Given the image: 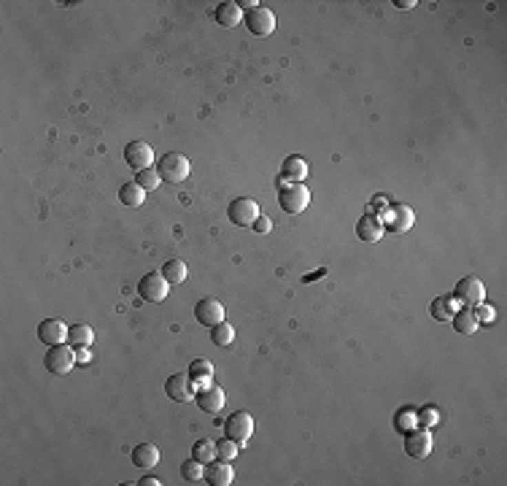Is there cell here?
<instances>
[{
  "label": "cell",
  "mask_w": 507,
  "mask_h": 486,
  "mask_svg": "<svg viewBox=\"0 0 507 486\" xmlns=\"http://www.w3.org/2000/svg\"><path fill=\"white\" fill-rule=\"evenodd\" d=\"M308 176V162L297 154H289L281 165V181L286 184H302V179Z\"/></svg>",
  "instance_id": "17"
},
{
  "label": "cell",
  "mask_w": 507,
  "mask_h": 486,
  "mask_svg": "<svg viewBox=\"0 0 507 486\" xmlns=\"http://www.w3.org/2000/svg\"><path fill=\"white\" fill-rule=\"evenodd\" d=\"M189 378L194 384H208L214 378V362L211 359H192L189 362Z\"/></svg>",
  "instance_id": "24"
},
{
  "label": "cell",
  "mask_w": 507,
  "mask_h": 486,
  "mask_svg": "<svg viewBox=\"0 0 507 486\" xmlns=\"http://www.w3.org/2000/svg\"><path fill=\"white\" fill-rule=\"evenodd\" d=\"M157 173L162 181H170V184H181L187 181L192 173L189 157H184L181 152H167L165 157H159L157 162Z\"/></svg>",
  "instance_id": "1"
},
{
  "label": "cell",
  "mask_w": 507,
  "mask_h": 486,
  "mask_svg": "<svg viewBox=\"0 0 507 486\" xmlns=\"http://www.w3.org/2000/svg\"><path fill=\"white\" fill-rule=\"evenodd\" d=\"M413 424H415V411L413 408H400L397 411V416H394V427H397V432H408L413 429Z\"/></svg>",
  "instance_id": "30"
},
{
  "label": "cell",
  "mask_w": 507,
  "mask_h": 486,
  "mask_svg": "<svg viewBox=\"0 0 507 486\" xmlns=\"http://www.w3.org/2000/svg\"><path fill=\"white\" fill-rule=\"evenodd\" d=\"M308 203H311V192H308L305 184H286V187H281V192H278V205H281V211L291 214V216L302 214V211L308 208Z\"/></svg>",
  "instance_id": "2"
},
{
  "label": "cell",
  "mask_w": 507,
  "mask_h": 486,
  "mask_svg": "<svg viewBox=\"0 0 507 486\" xmlns=\"http://www.w3.org/2000/svg\"><path fill=\"white\" fill-rule=\"evenodd\" d=\"M194 319L203 324V327H216L219 322H224V305L214 297H203L197 305H194Z\"/></svg>",
  "instance_id": "11"
},
{
  "label": "cell",
  "mask_w": 507,
  "mask_h": 486,
  "mask_svg": "<svg viewBox=\"0 0 507 486\" xmlns=\"http://www.w3.org/2000/svg\"><path fill=\"white\" fill-rule=\"evenodd\" d=\"M68 341H70V346H92V341H95V332H92V327L90 324H73L70 330H68Z\"/></svg>",
  "instance_id": "25"
},
{
  "label": "cell",
  "mask_w": 507,
  "mask_h": 486,
  "mask_svg": "<svg viewBox=\"0 0 507 486\" xmlns=\"http://www.w3.org/2000/svg\"><path fill=\"white\" fill-rule=\"evenodd\" d=\"M170 292V284L165 281L162 273H146L141 281H138V294L146 300V303H162Z\"/></svg>",
  "instance_id": "6"
},
{
  "label": "cell",
  "mask_w": 507,
  "mask_h": 486,
  "mask_svg": "<svg viewBox=\"0 0 507 486\" xmlns=\"http://www.w3.org/2000/svg\"><path fill=\"white\" fill-rule=\"evenodd\" d=\"M429 314H432V319H437V322H448V319L456 314V300H453L451 294L435 297L432 305H429Z\"/></svg>",
  "instance_id": "23"
},
{
  "label": "cell",
  "mask_w": 507,
  "mask_h": 486,
  "mask_svg": "<svg viewBox=\"0 0 507 486\" xmlns=\"http://www.w3.org/2000/svg\"><path fill=\"white\" fill-rule=\"evenodd\" d=\"M383 222H380L375 214H367V216H362L359 222H356V235L364 241V243H378L380 238H383Z\"/></svg>",
  "instance_id": "18"
},
{
  "label": "cell",
  "mask_w": 507,
  "mask_h": 486,
  "mask_svg": "<svg viewBox=\"0 0 507 486\" xmlns=\"http://www.w3.org/2000/svg\"><path fill=\"white\" fill-rule=\"evenodd\" d=\"M254 230H256V232H262V235H265V232H270V219H267V216H256V222H254Z\"/></svg>",
  "instance_id": "35"
},
{
  "label": "cell",
  "mask_w": 507,
  "mask_h": 486,
  "mask_svg": "<svg viewBox=\"0 0 507 486\" xmlns=\"http://www.w3.org/2000/svg\"><path fill=\"white\" fill-rule=\"evenodd\" d=\"M380 222H383L386 232H408L415 222V216H413V208L400 203V205H386V211L380 214Z\"/></svg>",
  "instance_id": "4"
},
{
  "label": "cell",
  "mask_w": 507,
  "mask_h": 486,
  "mask_svg": "<svg viewBox=\"0 0 507 486\" xmlns=\"http://www.w3.org/2000/svg\"><path fill=\"white\" fill-rule=\"evenodd\" d=\"M157 462H159V449L154 443H138V446L132 449V465H135V467L149 470V467H154Z\"/></svg>",
  "instance_id": "20"
},
{
  "label": "cell",
  "mask_w": 507,
  "mask_h": 486,
  "mask_svg": "<svg viewBox=\"0 0 507 486\" xmlns=\"http://www.w3.org/2000/svg\"><path fill=\"white\" fill-rule=\"evenodd\" d=\"M214 19H216V25H219V28L232 30V28H238V25H240L243 11L238 8V3H219V6H216V11H214Z\"/></svg>",
  "instance_id": "19"
},
{
  "label": "cell",
  "mask_w": 507,
  "mask_h": 486,
  "mask_svg": "<svg viewBox=\"0 0 507 486\" xmlns=\"http://www.w3.org/2000/svg\"><path fill=\"white\" fill-rule=\"evenodd\" d=\"M483 297H486V287L477 276H464L453 290V300H459L462 305H470V308L483 303Z\"/></svg>",
  "instance_id": "7"
},
{
  "label": "cell",
  "mask_w": 507,
  "mask_h": 486,
  "mask_svg": "<svg viewBox=\"0 0 507 486\" xmlns=\"http://www.w3.org/2000/svg\"><path fill=\"white\" fill-rule=\"evenodd\" d=\"M451 322H453V330H456L459 335H473V332L477 330L475 311H473L470 305H464V308H456V314L451 316Z\"/></svg>",
  "instance_id": "21"
},
{
  "label": "cell",
  "mask_w": 507,
  "mask_h": 486,
  "mask_svg": "<svg viewBox=\"0 0 507 486\" xmlns=\"http://www.w3.org/2000/svg\"><path fill=\"white\" fill-rule=\"evenodd\" d=\"M238 443L235 441H229V438H224V441H219L216 443V459H224V462H232L235 456H238Z\"/></svg>",
  "instance_id": "32"
},
{
  "label": "cell",
  "mask_w": 507,
  "mask_h": 486,
  "mask_svg": "<svg viewBox=\"0 0 507 486\" xmlns=\"http://www.w3.org/2000/svg\"><path fill=\"white\" fill-rule=\"evenodd\" d=\"M203 478L211 486H229L235 481V470H232V462H224V459H214L205 465V473Z\"/></svg>",
  "instance_id": "14"
},
{
  "label": "cell",
  "mask_w": 507,
  "mask_h": 486,
  "mask_svg": "<svg viewBox=\"0 0 507 486\" xmlns=\"http://www.w3.org/2000/svg\"><path fill=\"white\" fill-rule=\"evenodd\" d=\"M238 8H240V11H243V8L254 11V8H259V3H256V0H238Z\"/></svg>",
  "instance_id": "37"
},
{
  "label": "cell",
  "mask_w": 507,
  "mask_h": 486,
  "mask_svg": "<svg viewBox=\"0 0 507 486\" xmlns=\"http://www.w3.org/2000/svg\"><path fill=\"white\" fill-rule=\"evenodd\" d=\"M432 452V435L429 429H408L405 432V454L411 459H426Z\"/></svg>",
  "instance_id": "10"
},
{
  "label": "cell",
  "mask_w": 507,
  "mask_h": 486,
  "mask_svg": "<svg viewBox=\"0 0 507 486\" xmlns=\"http://www.w3.org/2000/svg\"><path fill=\"white\" fill-rule=\"evenodd\" d=\"M125 162L132 170H143V168H152L154 162V152L146 141H132L125 146Z\"/></svg>",
  "instance_id": "13"
},
{
  "label": "cell",
  "mask_w": 507,
  "mask_h": 486,
  "mask_svg": "<svg viewBox=\"0 0 507 486\" xmlns=\"http://www.w3.org/2000/svg\"><path fill=\"white\" fill-rule=\"evenodd\" d=\"M475 311V319L477 322H494V308L491 305H483V303H477V308H473Z\"/></svg>",
  "instance_id": "34"
},
{
  "label": "cell",
  "mask_w": 507,
  "mask_h": 486,
  "mask_svg": "<svg viewBox=\"0 0 507 486\" xmlns=\"http://www.w3.org/2000/svg\"><path fill=\"white\" fill-rule=\"evenodd\" d=\"M119 200L125 203V205H141L143 200H146V190H141L135 181H130V184H125L122 190H119Z\"/></svg>",
  "instance_id": "28"
},
{
  "label": "cell",
  "mask_w": 507,
  "mask_h": 486,
  "mask_svg": "<svg viewBox=\"0 0 507 486\" xmlns=\"http://www.w3.org/2000/svg\"><path fill=\"white\" fill-rule=\"evenodd\" d=\"M159 181H162V179H159L157 168H143V170H135V184H138L141 190H146V192L157 190Z\"/></svg>",
  "instance_id": "27"
},
{
  "label": "cell",
  "mask_w": 507,
  "mask_h": 486,
  "mask_svg": "<svg viewBox=\"0 0 507 486\" xmlns=\"http://www.w3.org/2000/svg\"><path fill=\"white\" fill-rule=\"evenodd\" d=\"M192 459H197L200 465H208V462H214L216 459V443H211V441H194V446H192Z\"/></svg>",
  "instance_id": "26"
},
{
  "label": "cell",
  "mask_w": 507,
  "mask_h": 486,
  "mask_svg": "<svg viewBox=\"0 0 507 486\" xmlns=\"http://www.w3.org/2000/svg\"><path fill=\"white\" fill-rule=\"evenodd\" d=\"M87 349H90V346H79V349H76V359H79V362H90V352H87Z\"/></svg>",
  "instance_id": "36"
},
{
  "label": "cell",
  "mask_w": 507,
  "mask_h": 486,
  "mask_svg": "<svg viewBox=\"0 0 507 486\" xmlns=\"http://www.w3.org/2000/svg\"><path fill=\"white\" fill-rule=\"evenodd\" d=\"M224 435L235 441L238 446H246L254 435V416L246 411H235L229 419L224 421Z\"/></svg>",
  "instance_id": "3"
},
{
  "label": "cell",
  "mask_w": 507,
  "mask_h": 486,
  "mask_svg": "<svg viewBox=\"0 0 507 486\" xmlns=\"http://www.w3.org/2000/svg\"><path fill=\"white\" fill-rule=\"evenodd\" d=\"M203 473H205V465H200L197 459H187V462L181 465L184 481H203Z\"/></svg>",
  "instance_id": "31"
},
{
  "label": "cell",
  "mask_w": 507,
  "mask_h": 486,
  "mask_svg": "<svg viewBox=\"0 0 507 486\" xmlns=\"http://www.w3.org/2000/svg\"><path fill=\"white\" fill-rule=\"evenodd\" d=\"M165 394L176 403H189V400H194V381L187 373H173L165 381Z\"/></svg>",
  "instance_id": "9"
},
{
  "label": "cell",
  "mask_w": 507,
  "mask_h": 486,
  "mask_svg": "<svg viewBox=\"0 0 507 486\" xmlns=\"http://www.w3.org/2000/svg\"><path fill=\"white\" fill-rule=\"evenodd\" d=\"M243 22H246V28H249L254 35H270V32L276 30V14H273L270 8H265V6L249 11V14L243 17Z\"/></svg>",
  "instance_id": "12"
},
{
  "label": "cell",
  "mask_w": 507,
  "mask_h": 486,
  "mask_svg": "<svg viewBox=\"0 0 507 486\" xmlns=\"http://www.w3.org/2000/svg\"><path fill=\"white\" fill-rule=\"evenodd\" d=\"M394 6H397V8H405V11H408V8H415V0H397Z\"/></svg>",
  "instance_id": "38"
},
{
  "label": "cell",
  "mask_w": 507,
  "mask_h": 486,
  "mask_svg": "<svg viewBox=\"0 0 507 486\" xmlns=\"http://www.w3.org/2000/svg\"><path fill=\"white\" fill-rule=\"evenodd\" d=\"M232 338H235V330H232V324L229 322H219L216 327H211V341H214L216 346H229Z\"/></svg>",
  "instance_id": "29"
},
{
  "label": "cell",
  "mask_w": 507,
  "mask_h": 486,
  "mask_svg": "<svg viewBox=\"0 0 507 486\" xmlns=\"http://www.w3.org/2000/svg\"><path fill=\"white\" fill-rule=\"evenodd\" d=\"M229 222L238 227H251L256 222V216H259V205H256V200L251 197H238V200H232L229 203Z\"/></svg>",
  "instance_id": "8"
},
{
  "label": "cell",
  "mask_w": 507,
  "mask_h": 486,
  "mask_svg": "<svg viewBox=\"0 0 507 486\" xmlns=\"http://www.w3.org/2000/svg\"><path fill=\"white\" fill-rule=\"evenodd\" d=\"M415 421H418V424H424V427H432V424H437V421H440V411H437L435 405H424V408H418V411H415Z\"/></svg>",
  "instance_id": "33"
},
{
  "label": "cell",
  "mask_w": 507,
  "mask_h": 486,
  "mask_svg": "<svg viewBox=\"0 0 507 486\" xmlns=\"http://www.w3.org/2000/svg\"><path fill=\"white\" fill-rule=\"evenodd\" d=\"M138 484H141V486H159V478H154V476H149V478H141Z\"/></svg>",
  "instance_id": "39"
},
{
  "label": "cell",
  "mask_w": 507,
  "mask_h": 486,
  "mask_svg": "<svg viewBox=\"0 0 507 486\" xmlns=\"http://www.w3.org/2000/svg\"><path fill=\"white\" fill-rule=\"evenodd\" d=\"M194 403H197V408L200 411H205V414H219L224 408V392L219 387H205L200 389V392H194Z\"/></svg>",
  "instance_id": "16"
},
{
  "label": "cell",
  "mask_w": 507,
  "mask_h": 486,
  "mask_svg": "<svg viewBox=\"0 0 507 486\" xmlns=\"http://www.w3.org/2000/svg\"><path fill=\"white\" fill-rule=\"evenodd\" d=\"M159 273L165 276V281H167L170 287L184 284V281H187V276H189V270H187V265H184L181 259H167V262L162 265V270H159Z\"/></svg>",
  "instance_id": "22"
},
{
  "label": "cell",
  "mask_w": 507,
  "mask_h": 486,
  "mask_svg": "<svg viewBox=\"0 0 507 486\" xmlns=\"http://www.w3.org/2000/svg\"><path fill=\"white\" fill-rule=\"evenodd\" d=\"M68 330L60 319H43L38 322V341L46 343V346H60L63 341H68Z\"/></svg>",
  "instance_id": "15"
},
{
  "label": "cell",
  "mask_w": 507,
  "mask_h": 486,
  "mask_svg": "<svg viewBox=\"0 0 507 486\" xmlns=\"http://www.w3.org/2000/svg\"><path fill=\"white\" fill-rule=\"evenodd\" d=\"M43 365H46V370L52 373V376H65V373H70L73 370V365H76V354H73V349L70 346H49V352L43 356Z\"/></svg>",
  "instance_id": "5"
}]
</instances>
